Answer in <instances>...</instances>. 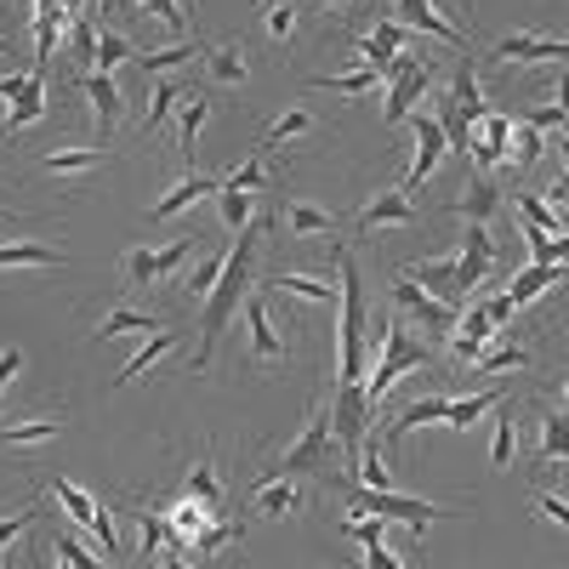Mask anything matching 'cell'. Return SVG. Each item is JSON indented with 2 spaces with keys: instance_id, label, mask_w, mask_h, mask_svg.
I'll return each mask as SVG.
<instances>
[{
  "instance_id": "cell-3",
  "label": "cell",
  "mask_w": 569,
  "mask_h": 569,
  "mask_svg": "<svg viewBox=\"0 0 569 569\" xmlns=\"http://www.w3.org/2000/svg\"><path fill=\"white\" fill-rule=\"evenodd\" d=\"M194 257H200V233H182L171 246H137V251L120 257V279H126V291H160V284H171Z\"/></svg>"
},
{
  "instance_id": "cell-34",
  "label": "cell",
  "mask_w": 569,
  "mask_h": 569,
  "mask_svg": "<svg viewBox=\"0 0 569 569\" xmlns=\"http://www.w3.org/2000/svg\"><path fill=\"white\" fill-rule=\"evenodd\" d=\"M222 251H211V257H194V273L182 279V308H206L211 302V291H217V279H222Z\"/></svg>"
},
{
  "instance_id": "cell-20",
  "label": "cell",
  "mask_w": 569,
  "mask_h": 569,
  "mask_svg": "<svg viewBox=\"0 0 569 569\" xmlns=\"http://www.w3.org/2000/svg\"><path fill=\"white\" fill-rule=\"evenodd\" d=\"M154 330H166V319L154 308H131V302L103 308L98 319H91V337H154Z\"/></svg>"
},
{
  "instance_id": "cell-41",
  "label": "cell",
  "mask_w": 569,
  "mask_h": 569,
  "mask_svg": "<svg viewBox=\"0 0 569 569\" xmlns=\"http://www.w3.org/2000/svg\"><path fill=\"white\" fill-rule=\"evenodd\" d=\"M0 268H63V257L52 246L18 240V246H0Z\"/></svg>"
},
{
  "instance_id": "cell-23",
  "label": "cell",
  "mask_w": 569,
  "mask_h": 569,
  "mask_svg": "<svg viewBox=\"0 0 569 569\" xmlns=\"http://www.w3.org/2000/svg\"><path fill=\"white\" fill-rule=\"evenodd\" d=\"M501 206H507V194H501V188H496L490 177H479V171L467 177V188H461V200H450V211H456L461 222H490V217H496Z\"/></svg>"
},
{
  "instance_id": "cell-45",
  "label": "cell",
  "mask_w": 569,
  "mask_h": 569,
  "mask_svg": "<svg viewBox=\"0 0 569 569\" xmlns=\"http://www.w3.org/2000/svg\"><path fill=\"white\" fill-rule=\"evenodd\" d=\"M530 512L541 518V525L569 530V490H536V496H530Z\"/></svg>"
},
{
  "instance_id": "cell-55",
  "label": "cell",
  "mask_w": 569,
  "mask_h": 569,
  "mask_svg": "<svg viewBox=\"0 0 569 569\" xmlns=\"http://www.w3.org/2000/svg\"><path fill=\"white\" fill-rule=\"evenodd\" d=\"M0 217H18V206H12V200H0Z\"/></svg>"
},
{
  "instance_id": "cell-11",
  "label": "cell",
  "mask_w": 569,
  "mask_h": 569,
  "mask_svg": "<svg viewBox=\"0 0 569 569\" xmlns=\"http://www.w3.org/2000/svg\"><path fill=\"white\" fill-rule=\"evenodd\" d=\"M421 217H416V206H410V194L405 188H376V194L359 206V217H353V228L365 233H388V228H416Z\"/></svg>"
},
{
  "instance_id": "cell-16",
  "label": "cell",
  "mask_w": 569,
  "mask_h": 569,
  "mask_svg": "<svg viewBox=\"0 0 569 569\" xmlns=\"http://www.w3.org/2000/svg\"><path fill=\"white\" fill-rule=\"evenodd\" d=\"M63 410H34V416H23V421H7L0 427V450H46L58 433H63Z\"/></svg>"
},
{
  "instance_id": "cell-12",
  "label": "cell",
  "mask_w": 569,
  "mask_h": 569,
  "mask_svg": "<svg viewBox=\"0 0 569 569\" xmlns=\"http://www.w3.org/2000/svg\"><path fill=\"white\" fill-rule=\"evenodd\" d=\"M416 120V160H410V171H405V194H416V188L439 171V160H445V149H450V137H445V120L439 114H410Z\"/></svg>"
},
{
  "instance_id": "cell-59",
  "label": "cell",
  "mask_w": 569,
  "mask_h": 569,
  "mask_svg": "<svg viewBox=\"0 0 569 569\" xmlns=\"http://www.w3.org/2000/svg\"><path fill=\"white\" fill-rule=\"evenodd\" d=\"M23 7H29V12H34V0H23Z\"/></svg>"
},
{
  "instance_id": "cell-35",
  "label": "cell",
  "mask_w": 569,
  "mask_h": 569,
  "mask_svg": "<svg viewBox=\"0 0 569 569\" xmlns=\"http://www.w3.org/2000/svg\"><path fill=\"white\" fill-rule=\"evenodd\" d=\"M194 58H206V46H200V40H171L166 52H142L137 69H142V80H160L166 69H188Z\"/></svg>"
},
{
  "instance_id": "cell-36",
  "label": "cell",
  "mask_w": 569,
  "mask_h": 569,
  "mask_svg": "<svg viewBox=\"0 0 569 569\" xmlns=\"http://www.w3.org/2000/svg\"><path fill=\"white\" fill-rule=\"evenodd\" d=\"M353 485L359 490H393V472H388V461H382V445H376V439H365L359 445V456H353Z\"/></svg>"
},
{
  "instance_id": "cell-22",
  "label": "cell",
  "mask_w": 569,
  "mask_h": 569,
  "mask_svg": "<svg viewBox=\"0 0 569 569\" xmlns=\"http://www.w3.org/2000/svg\"><path fill=\"white\" fill-rule=\"evenodd\" d=\"M279 217H284V233H291V240H325V233H337V217H330L325 206H313V200H302V194H284Z\"/></svg>"
},
{
  "instance_id": "cell-44",
  "label": "cell",
  "mask_w": 569,
  "mask_h": 569,
  "mask_svg": "<svg viewBox=\"0 0 569 569\" xmlns=\"http://www.w3.org/2000/svg\"><path fill=\"white\" fill-rule=\"evenodd\" d=\"M228 188H246V194H262V188H273V171H268V154H251L246 166H233L222 177Z\"/></svg>"
},
{
  "instance_id": "cell-39",
  "label": "cell",
  "mask_w": 569,
  "mask_h": 569,
  "mask_svg": "<svg viewBox=\"0 0 569 569\" xmlns=\"http://www.w3.org/2000/svg\"><path fill=\"white\" fill-rule=\"evenodd\" d=\"M131 58H142V52H137L120 29H109V23L98 18V52H91V69H109V74H114V63H131Z\"/></svg>"
},
{
  "instance_id": "cell-5",
  "label": "cell",
  "mask_w": 569,
  "mask_h": 569,
  "mask_svg": "<svg viewBox=\"0 0 569 569\" xmlns=\"http://www.w3.org/2000/svg\"><path fill=\"white\" fill-rule=\"evenodd\" d=\"M388 308L405 313V319H416L427 337H439V342H450V330H456V319H461L456 302L433 297V291H427L421 279H410V273H393V284H388Z\"/></svg>"
},
{
  "instance_id": "cell-21",
  "label": "cell",
  "mask_w": 569,
  "mask_h": 569,
  "mask_svg": "<svg viewBox=\"0 0 569 569\" xmlns=\"http://www.w3.org/2000/svg\"><path fill=\"white\" fill-rule=\"evenodd\" d=\"M177 496H188V501H200V507H211V512H222V472H217V456L211 450H200L194 461L182 467V485H177Z\"/></svg>"
},
{
  "instance_id": "cell-42",
  "label": "cell",
  "mask_w": 569,
  "mask_h": 569,
  "mask_svg": "<svg viewBox=\"0 0 569 569\" xmlns=\"http://www.w3.org/2000/svg\"><path fill=\"white\" fill-rule=\"evenodd\" d=\"M217 206H222V228H233V233H246L257 217H251V194H246V188H217Z\"/></svg>"
},
{
  "instance_id": "cell-54",
  "label": "cell",
  "mask_w": 569,
  "mask_h": 569,
  "mask_svg": "<svg viewBox=\"0 0 569 569\" xmlns=\"http://www.w3.org/2000/svg\"><path fill=\"white\" fill-rule=\"evenodd\" d=\"M348 7V0H319V12H342Z\"/></svg>"
},
{
  "instance_id": "cell-52",
  "label": "cell",
  "mask_w": 569,
  "mask_h": 569,
  "mask_svg": "<svg viewBox=\"0 0 569 569\" xmlns=\"http://www.w3.org/2000/svg\"><path fill=\"white\" fill-rule=\"evenodd\" d=\"M558 109H563V120H569V74L558 80Z\"/></svg>"
},
{
  "instance_id": "cell-1",
  "label": "cell",
  "mask_w": 569,
  "mask_h": 569,
  "mask_svg": "<svg viewBox=\"0 0 569 569\" xmlns=\"http://www.w3.org/2000/svg\"><path fill=\"white\" fill-rule=\"evenodd\" d=\"M262 233H268V217H262V222H251V228L240 233V246H233V251H228V262H222V279H217V291H211V302H206V313H200L194 370H211L217 337L228 330V319L240 313V302L251 297V268H257V251H262Z\"/></svg>"
},
{
  "instance_id": "cell-8",
  "label": "cell",
  "mask_w": 569,
  "mask_h": 569,
  "mask_svg": "<svg viewBox=\"0 0 569 569\" xmlns=\"http://www.w3.org/2000/svg\"><path fill=\"white\" fill-rule=\"evenodd\" d=\"M52 496H58V507H63V512L74 518L80 530H91V536L103 541V552H109V558H120V536H114V518H109V507H103L98 496H91L86 485H74V479H58V485H52Z\"/></svg>"
},
{
  "instance_id": "cell-17",
  "label": "cell",
  "mask_w": 569,
  "mask_h": 569,
  "mask_svg": "<svg viewBox=\"0 0 569 569\" xmlns=\"http://www.w3.org/2000/svg\"><path fill=\"white\" fill-rule=\"evenodd\" d=\"M496 337H501V330L490 325L485 302H467V308H461V319H456V330H450V353H456L461 365H472V359H479Z\"/></svg>"
},
{
  "instance_id": "cell-13",
  "label": "cell",
  "mask_w": 569,
  "mask_h": 569,
  "mask_svg": "<svg viewBox=\"0 0 569 569\" xmlns=\"http://www.w3.org/2000/svg\"><path fill=\"white\" fill-rule=\"evenodd\" d=\"M536 467L541 472H569V410L547 405L536 421Z\"/></svg>"
},
{
  "instance_id": "cell-51",
  "label": "cell",
  "mask_w": 569,
  "mask_h": 569,
  "mask_svg": "<svg viewBox=\"0 0 569 569\" xmlns=\"http://www.w3.org/2000/svg\"><path fill=\"white\" fill-rule=\"evenodd\" d=\"M166 569H194V563H188V552H182V547H171V558H166Z\"/></svg>"
},
{
  "instance_id": "cell-18",
  "label": "cell",
  "mask_w": 569,
  "mask_h": 569,
  "mask_svg": "<svg viewBox=\"0 0 569 569\" xmlns=\"http://www.w3.org/2000/svg\"><path fill=\"white\" fill-rule=\"evenodd\" d=\"M268 291H279V297H297V302H313V308H342V284H330L325 273H268L262 279Z\"/></svg>"
},
{
  "instance_id": "cell-31",
  "label": "cell",
  "mask_w": 569,
  "mask_h": 569,
  "mask_svg": "<svg viewBox=\"0 0 569 569\" xmlns=\"http://www.w3.org/2000/svg\"><path fill=\"white\" fill-rule=\"evenodd\" d=\"M40 114H46V69H34V74H29L23 98H18V109H12L7 120H0V142H7V137H18L23 126H34Z\"/></svg>"
},
{
  "instance_id": "cell-2",
  "label": "cell",
  "mask_w": 569,
  "mask_h": 569,
  "mask_svg": "<svg viewBox=\"0 0 569 569\" xmlns=\"http://www.w3.org/2000/svg\"><path fill=\"white\" fill-rule=\"evenodd\" d=\"M370 337L382 342V353H376V359H370V370H365V405H370V410H382V399L393 393L399 376H405V370H421V365H433V353H427V348L410 337L405 319H399L393 308H388L382 319H376Z\"/></svg>"
},
{
  "instance_id": "cell-4",
  "label": "cell",
  "mask_w": 569,
  "mask_h": 569,
  "mask_svg": "<svg viewBox=\"0 0 569 569\" xmlns=\"http://www.w3.org/2000/svg\"><path fill=\"white\" fill-rule=\"evenodd\" d=\"M268 467H273V472H297V479H302V472H330V421H325V399H313V405L302 410V427L268 456Z\"/></svg>"
},
{
  "instance_id": "cell-53",
  "label": "cell",
  "mask_w": 569,
  "mask_h": 569,
  "mask_svg": "<svg viewBox=\"0 0 569 569\" xmlns=\"http://www.w3.org/2000/svg\"><path fill=\"white\" fill-rule=\"evenodd\" d=\"M558 405L569 410V376H558Z\"/></svg>"
},
{
  "instance_id": "cell-50",
  "label": "cell",
  "mask_w": 569,
  "mask_h": 569,
  "mask_svg": "<svg viewBox=\"0 0 569 569\" xmlns=\"http://www.w3.org/2000/svg\"><path fill=\"white\" fill-rule=\"evenodd\" d=\"M365 569H405V563L393 558L388 541H370V547H365Z\"/></svg>"
},
{
  "instance_id": "cell-40",
  "label": "cell",
  "mask_w": 569,
  "mask_h": 569,
  "mask_svg": "<svg viewBox=\"0 0 569 569\" xmlns=\"http://www.w3.org/2000/svg\"><path fill=\"white\" fill-rule=\"evenodd\" d=\"M388 74H376V69H348V74H325L313 80V91H342V98H370L376 86H382Z\"/></svg>"
},
{
  "instance_id": "cell-56",
  "label": "cell",
  "mask_w": 569,
  "mask_h": 569,
  "mask_svg": "<svg viewBox=\"0 0 569 569\" xmlns=\"http://www.w3.org/2000/svg\"><path fill=\"white\" fill-rule=\"evenodd\" d=\"M114 7H120V0H103V12H114Z\"/></svg>"
},
{
  "instance_id": "cell-38",
  "label": "cell",
  "mask_w": 569,
  "mask_h": 569,
  "mask_svg": "<svg viewBox=\"0 0 569 569\" xmlns=\"http://www.w3.org/2000/svg\"><path fill=\"white\" fill-rule=\"evenodd\" d=\"M313 126H319V120H313V109H284V114H279V120H273V126L257 137V154H273L279 142H297V137H308Z\"/></svg>"
},
{
  "instance_id": "cell-29",
  "label": "cell",
  "mask_w": 569,
  "mask_h": 569,
  "mask_svg": "<svg viewBox=\"0 0 569 569\" xmlns=\"http://www.w3.org/2000/svg\"><path fill=\"white\" fill-rule=\"evenodd\" d=\"M206 74H211V86H240V80H251L246 40H222V46H211V52H206Z\"/></svg>"
},
{
  "instance_id": "cell-49",
  "label": "cell",
  "mask_w": 569,
  "mask_h": 569,
  "mask_svg": "<svg viewBox=\"0 0 569 569\" xmlns=\"http://www.w3.org/2000/svg\"><path fill=\"white\" fill-rule=\"evenodd\" d=\"M18 370H23V348H0V405H7V388L18 382Z\"/></svg>"
},
{
  "instance_id": "cell-37",
  "label": "cell",
  "mask_w": 569,
  "mask_h": 569,
  "mask_svg": "<svg viewBox=\"0 0 569 569\" xmlns=\"http://www.w3.org/2000/svg\"><path fill=\"white\" fill-rule=\"evenodd\" d=\"M182 98H188V86L160 74V80L149 86V114H142V131H160V126H166V120L182 109Z\"/></svg>"
},
{
  "instance_id": "cell-14",
  "label": "cell",
  "mask_w": 569,
  "mask_h": 569,
  "mask_svg": "<svg viewBox=\"0 0 569 569\" xmlns=\"http://www.w3.org/2000/svg\"><path fill=\"white\" fill-rule=\"evenodd\" d=\"M103 160H109V149H98V142H86V149H58V142H52V149L34 154V171L40 177H58V182H80V177L98 171Z\"/></svg>"
},
{
  "instance_id": "cell-47",
  "label": "cell",
  "mask_w": 569,
  "mask_h": 569,
  "mask_svg": "<svg viewBox=\"0 0 569 569\" xmlns=\"http://www.w3.org/2000/svg\"><path fill=\"white\" fill-rule=\"evenodd\" d=\"M40 512V501H23V507H12V512H0V552L12 547V536H23L29 530V518Z\"/></svg>"
},
{
  "instance_id": "cell-7",
  "label": "cell",
  "mask_w": 569,
  "mask_h": 569,
  "mask_svg": "<svg viewBox=\"0 0 569 569\" xmlns=\"http://www.w3.org/2000/svg\"><path fill=\"white\" fill-rule=\"evenodd\" d=\"M433 80H439V63H433V58H427V52H421V58L405 52L399 69H393V86H388V109H382V120H388V126L410 120L416 103H421V91H433Z\"/></svg>"
},
{
  "instance_id": "cell-9",
  "label": "cell",
  "mask_w": 569,
  "mask_h": 569,
  "mask_svg": "<svg viewBox=\"0 0 569 569\" xmlns=\"http://www.w3.org/2000/svg\"><path fill=\"white\" fill-rule=\"evenodd\" d=\"M302 507H308V490H302L297 472L262 467L257 479H251V512H257V518H297Z\"/></svg>"
},
{
  "instance_id": "cell-57",
  "label": "cell",
  "mask_w": 569,
  "mask_h": 569,
  "mask_svg": "<svg viewBox=\"0 0 569 569\" xmlns=\"http://www.w3.org/2000/svg\"><path fill=\"white\" fill-rule=\"evenodd\" d=\"M58 569H74V563H69V558H58Z\"/></svg>"
},
{
  "instance_id": "cell-28",
  "label": "cell",
  "mask_w": 569,
  "mask_h": 569,
  "mask_svg": "<svg viewBox=\"0 0 569 569\" xmlns=\"http://www.w3.org/2000/svg\"><path fill=\"white\" fill-rule=\"evenodd\" d=\"M257 18H262V34L279 46V52H284V46L297 40V29H302V7H297V0H257Z\"/></svg>"
},
{
  "instance_id": "cell-32",
  "label": "cell",
  "mask_w": 569,
  "mask_h": 569,
  "mask_svg": "<svg viewBox=\"0 0 569 569\" xmlns=\"http://www.w3.org/2000/svg\"><path fill=\"white\" fill-rule=\"evenodd\" d=\"M490 416H496V433H490V467H496V472H512V456H518V410L501 399Z\"/></svg>"
},
{
  "instance_id": "cell-46",
  "label": "cell",
  "mask_w": 569,
  "mask_h": 569,
  "mask_svg": "<svg viewBox=\"0 0 569 569\" xmlns=\"http://www.w3.org/2000/svg\"><path fill=\"white\" fill-rule=\"evenodd\" d=\"M142 7L154 12V23L166 29V34H177V40H188V18H182V7L177 0H142Z\"/></svg>"
},
{
  "instance_id": "cell-19",
  "label": "cell",
  "mask_w": 569,
  "mask_h": 569,
  "mask_svg": "<svg viewBox=\"0 0 569 569\" xmlns=\"http://www.w3.org/2000/svg\"><path fill=\"white\" fill-rule=\"evenodd\" d=\"M80 91H86V103H91V120H98V131H114L120 114H126V91L109 69H91L80 74Z\"/></svg>"
},
{
  "instance_id": "cell-26",
  "label": "cell",
  "mask_w": 569,
  "mask_h": 569,
  "mask_svg": "<svg viewBox=\"0 0 569 569\" xmlns=\"http://www.w3.org/2000/svg\"><path fill=\"white\" fill-rule=\"evenodd\" d=\"M552 284H569V268L530 262L525 273H512V279H507V302H512V308H525V302H536L541 291H552Z\"/></svg>"
},
{
  "instance_id": "cell-25",
  "label": "cell",
  "mask_w": 569,
  "mask_h": 569,
  "mask_svg": "<svg viewBox=\"0 0 569 569\" xmlns=\"http://www.w3.org/2000/svg\"><path fill=\"white\" fill-rule=\"evenodd\" d=\"M177 342H182L177 330H154V337H142V348H137V353H131V359L120 365V376H114V388H131L137 376H149V370H154L160 359H171V353H177Z\"/></svg>"
},
{
  "instance_id": "cell-33",
  "label": "cell",
  "mask_w": 569,
  "mask_h": 569,
  "mask_svg": "<svg viewBox=\"0 0 569 569\" xmlns=\"http://www.w3.org/2000/svg\"><path fill=\"white\" fill-rule=\"evenodd\" d=\"M206 120H211V98H206V91H188V98H182V109H177V142H182L188 166H194V142H200Z\"/></svg>"
},
{
  "instance_id": "cell-43",
  "label": "cell",
  "mask_w": 569,
  "mask_h": 569,
  "mask_svg": "<svg viewBox=\"0 0 569 569\" xmlns=\"http://www.w3.org/2000/svg\"><path fill=\"white\" fill-rule=\"evenodd\" d=\"M507 142H512V149H507L512 166H536V160H541V131H536L530 120L512 114V137H507Z\"/></svg>"
},
{
  "instance_id": "cell-48",
  "label": "cell",
  "mask_w": 569,
  "mask_h": 569,
  "mask_svg": "<svg viewBox=\"0 0 569 569\" xmlns=\"http://www.w3.org/2000/svg\"><path fill=\"white\" fill-rule=\"evenodd\" d=\"M52 552H58V558H69L74 569H103L98 558H91V552H86V547H80V541L69 536V530H58V541H52Z\"/></svg>"
},
{
  "instance_id": "cell-10",
  "label": "cell",
  "mask_w": 569,
  "mask_h": 569,
  "mask_svg": "<svg viewBox=\"0 0 569 569\" xmlns=\"http://www.w3.org/2000/svg\"><path fill=\"white\" fill-rule=\"evenodd\" d=\"M284 359H291V348H284L268 302L251 291V297H246V365H251V370H268V365H284Z\"/></svg>"
},
{
  "instance_id": "cell-6",
  "label": "cell",
  "mask_w": 569,
  "mask_h": 569,
  "mask_svg": "<svg viewBox=\"0 0 569 569\" xmlns=\"http://www.w3.org/2000/svg\"><path fill=\"white\" fill-rule=\"evenodd\" d=\"M490 58L501 69H525V63H569V34H547V29H512L490 46Z\"/></svg>"
},
{
  "instance_id": "cell-27",
  "label": "cell",
  "mask_w": 569,
  "mask_h": 569,
  "mask_svg": "<svg viewBox=\"0 0 569 569\" xmlns=\"http://www.w3.org/2000/svg\"><path fill=\"white\" fill-rule=\"evenodd\" d=\"M530 348H518V342H496L490 353H479V359H472L467 365V382L472 388H479V382H490V376H501V370H530Z\"/></svg>"
},
{
  "instance_id": "cell-58",
  "label": "cell",
  "mask_w": 569,
  "mask_h": 569,
  "mask_svg": "<svg viewBox=\"0 0 569 569\" xmlns=\"http://www.w3.org/2000/svg\"><path fill=\"white\" fill-rule=\"evenodd\" d=\"M126 7H142V0H126Z\"/></svg>"
},
{
  "instance_id": "cell-60",
  "label": "cell",
  "mask_w": 569,
  "mask_h": 569,
  "mask_svg": "<svg viewBox=\"0 0 569 569\" xmlns=\"http://www.w3.org/2000/svg\"><path fill=\"white\" fill-rule=\"evenodd\" d=\"M0 569H12V563H0Z\"/></svg>"
},
{
  "instance_id": "cell-24",
  "label": "cell",
  "mask_w": 569,
  "mask_h": 569,
  "mask_svg": "<svg viewBox=\"0 0 569 569\" xmlns=\"http://www.w3.org/2000/svg\"><path fill=\"white\" fill-rule=\"evenodd\" d=\"M445 410H450V393H427V399H410L388 427H382V439L388 445H405L410 433H416V427H427V421H445Z\"/></svg>"
},
{
  "instance_id": "cell-30",
  "label": "cell",
  "mask_w": 569,
  "mask_h": 569,
  "mask_svg": "<svg viewBox=\"0 0 569 569\" xmlns=\"http://www.w3.org/2000/svg\"><path fill=\"white\" fill-rule=\"evenodd\" d=\"M496 405H501V388L461 393V399H450V410H445V427H450V433H472V427H479V416H490Z\"/></svg>"
},
{
  "instance_id": "cell-15",
  "label": "cell",
  "mask_w": 569,
  "mask_h": 569,
  "mask_svg": "<svg viewBox=\"0 0 569 569\" xmlns=\"http://www.w3.org/2000/svg\"><path fill=\"white\" fill-rule=\"evenodd\" d=\"M217 188H222V182H217L211 171H194V166H188V171L166 188V200L149 206V222H171V217H182L188 206H200L206 194H217Z\"/></svg>"
}]
</instances>
